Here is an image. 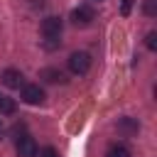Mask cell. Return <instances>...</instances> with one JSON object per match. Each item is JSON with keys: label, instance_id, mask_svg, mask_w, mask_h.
<instances>
[{"label": "cell", "instance_id": "6da1fadb", "mask_svg": "<svg viewBox=\"0 0 157 157\" xmlns=\"http://www.w3.org/2000/svg\"><path fill=\"white\" fill-rule=\"evenodd\" d=\"M66 64H69V71H71V74L83 76V74L91 69V54H88V52H74Z\"/></svg>", "mask_w": 157, "mask_h": 157}, {"label": "cell", "instance_id": "7a4b0ae2", "mask_svg": "<svg viewBox=\"0 0 157 157\" xmlns=\"http://www.w3.org/2000/svg\"><path fill=\"white\" fill-rule=\"evenodd\" d=\"M61 27H64V22H61V17H54V15H49V17H44L42 20V34H44V39H59V34H61Z\"/></svg>", "mask_w": 157, "mask_h": 157}, {"label": "cell", "instance_id": "3957f363", "mask_svg": "<svg viewBox=\"0 0 157 157\" xmlns=\"http://www.w3.org/2000/svg\"><path fill=\"white\" fill-rule=\"evenodd\" d=\"M71 20H74V25H91L93 20H96V10L91 7V5H78V7H74L71 10Z\"/></svg>", "mask_w": 157, "mask_h": 157}, {"label": "cell", "instance_id": "277c9868", "mask_svg": "<svg viewBox=\"0 0 157 157\" xmlns=\"http://www.w3.org/2000/svg\"><path fill=\"white\" fill-rule=\"evenodd\" d=\"M44 88H39L37 83H27V86H22V101L25 103H29V105H39V103H44Z\"/></svg>", "mask_w": 157, "mask_h": 157}, {"label": "cell", "instance_id": "5b68a950", "mask_svg": "<svg viewBox=\"0 0 157 157\" xmlns=\"http://www.w3.org/2000/svg\"><path fill=\"white\" fill-rule=\"evenodd\" d=\"M15 150H17L20 157H37V142H34V137H29V135L17 137Z\"/></svg>", "mask_w": 157, "mask_h": 157}, {"label": "cell", "instance_id": "8992f818", "mask_svg": "<svg viewBox=\"0 0 157 157\" xmlns=\"http://www.w3.org/2000/svg\"><path fill=\"white\" fill-rule=\"evenodd\" d=\"M0 81H2V86H7V88H20V86H22V71H20V69H5V71L0 74Z\"/></svg>", "mask_w": 157, "mask_h": 157}, {"label": "cell", "instance_id": "52a82bcc", "mask_svg": "<svg viewBox=\"0 0 157 157\" xmlns=\"http://www.w3.org/2000/svg\"><path fill=\"white\" fill-rule=\"evenodd\" d=\"M39 78H44V81H49V83H66V74L59 71V69H54V66L42 69V71H39Z\"/></svg>", "mask_w": 157, "mask_h": 157}, {"label": "cell", "instance_id": "ba28073f", "mask_svg": "<svg viewBox=\"0 0 157 157\" xmlns=\"http://www.w3.org/2000/svg\"><path fill=\"white\" fill-rule=\"evenodd\" d=\"M15 110H17L15 98H10V96H0V115H12Z\"/></svg>", "mask_w": 157, "mask_h": 157}, {"label": "cell", "instance_id": "9c48e42d", "mask_svg": "<svg viewBox=\"0 0 157 157\" xmlns=\"http://www.w3.org/2000/svg\"><path fill=\"white\" fill-rule=\"evenodd\" d=\"M118 130H120V132H125V135H132V132H137V130H140V125H137L132 118H123V120L118 123Z\"/></svg>", "mask_w": 157, "mask_h": 157}, {"label": "cell", "instance_id": "30bf717a", "mask_svg": "<svg viewBox=\"0 0 157 157\" xmlns=\"http://www.w3.org/2000/svg\"><path fill=\"white\" fill-rule=\"evenodd\" d=\"M105 157H130V150L125 145H110L105 150Z\"/></svg>", "mask_w": 157, "mask_h": 157}, {"label": "cell", "instance_id": "8fae6325", "mask_svg": "<svg viewBox=\"0 0 157 157\" xmlns=\"http://www.w3.org/2000/svg\"><path fill=\"white\" fill-rule=\"evenodd\" d=\"M142 10H145L147 17H155L157 15V0H145L142 2Z\"/></svg>", "mask_w": 157, "mask_h": 157}, {"label": "cell", "instance_id": "7c38bea8", "mask_svg": "<svg viewBox=\"0 0 157 157\" xmlns=\"http://www.w3.org/2000/svg\"><path fill=\"white\" fill-rule=\"evenodd\" d=\"M145 44H147V49H157V32H147V37H145Z\"/></svg>", "mask_w": 157, "mask_h": 157}, {"label": "cell", "instance_id": "4fadbf2b", "mask_svg": "<svg viewBox=\"0 0 157 157\" xmlns=\"http://www.w3.org/2000/svg\"><path fill=\"white\" fill-rule=\"evenodd\" d=\"M130 10H132V0H120V15H123V17H128V15H130Z\"/></svg>", "mask_w": 157, "mask_h": 157}, {"label": "cell", "instance_id": "5bb4252c", "mask_svg": "<svg viewBox=\"0 0 157 157\" xmlns=\"http://www.w3.org/2000/svg\"><path fill=\"white\" fill-rule=\"evenodd\" d=\"M39 157H59V155H56V150H54V147H44V150L39 152Z\"/></svg>", "mask_w": 157, "mask_h": 157}, {"label": "cell", "instance_id": "9a60e30c", "mask_svg": "<svg viewBox=\"0 0 157 157\" xmlns=\"http://www.w3.org/2000/svg\"><path fill=\"white\" fill-rule=\"evenodd\" d=\"M22 130H25V123H17V125H15V128H12V135H20V132H22Z\"/></svg>", "mask_w": 157, "mask_h": 157}, {"label": "cell", "instance_id": "2e32d148", "mask_svg": "<svg viewBox=\"0 0 157 157\" xmlns=\"http://www.w3.org/2000/svg\"><path fill=\"white\" fill-rule=\"evenodd\" d=\"M0 137H2V123H0Z\"/></svg>", "mask_w": 157, "mask_h": 157}, {"label": "cell", "instance_id": "e0dca14e", "mask_svg": "<svg viewBox=\"0 0 157 157\" xmlns=\"http://www.w3.org/2000/svg\"><path fill=\"white\" fill-rule=\"evenodd\" d=\"M93 2H103V0H93Z\"/></svg>", "mask_w": 157, "mask_h": 157}]
</instances>
